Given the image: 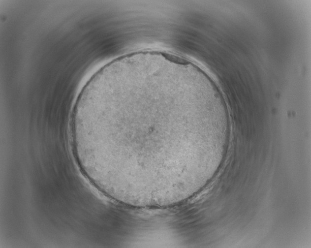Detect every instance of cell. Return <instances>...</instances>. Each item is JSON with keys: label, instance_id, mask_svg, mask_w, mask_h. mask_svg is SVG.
I'll use <instances>...</instances> for the list:
<instances>
[{"label": "cell", "instance_id": "obj_1", "mask_svg": "<svg viewBox=\"0 0 311 248\" xmlns=\"http://www.w3.org/2000/svg\"><path fill=\"white\" fill-rule=\"evenodd\" d=\"M218 127L213 104L197 87L150 69L91 86L78 97L71 125L87 175L120 202L163 199L183 189Z\"/></svg>", "mask_w": 311, "mask_h": 248}]
</instances>
